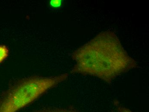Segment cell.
<instances>
[{"instance_id":"1","label":"cell","mask_w":149,"mask_h":112,"mask_svg":"<svg viewBox=\"0 0 149 112\" xmlns=\"http://www.w3.org/2000/svg\"><path fill=\"white\" fill-rule=\"evenodd\" d=\"M72 58L75 64L72 73L94 76L107 83L138 66L111 31L99 34L76 50Z\"/></svg>"},{"instance_id":"2","label":"cell","mask_w":149,"mask_h":112,"mask_svg":"<svg viewBox=\"0 0 149 112\" xmlns=\"http://www.w3.org/2000/svg\"><path fill=\"white\" fill-rule=\"evenodd\" d=\"M68 77V74L64 73L49 77L32 76L18 80L0 95V112H19Z\"/></svg>"},{"instance_id":"3","label":"cell","mask_w":149,"mask_h":112,"mask_svg":"<svg viewBox=\"0 0 149 112\" xmlns=\"http://www.w3.org/2000/svg\"><path fill=\"white\" fill-rule=\"evenodd\" d=\"M34 112H79V110L74 107L70 106L65 108H49L42 109Z\"/></svg>"},{"instance_id":"4","label":"cell","mask_w":149,"mask_h":112,"mask_svg":"<svg viewBox=\"0 0 149 112\" xmlns=\"http://www.w3.org/2000/svg\"><path fill=\"white\" fill-rule=\"evenodd\" d=\"M9 55V50L4 45H0V64L2 63Z\"/></svg>"},{"instance_id":"5","label":"cell","mask_w":149,"mask_h":112,"mask_svg":"<svg viewBox=\"0 0 149 112\" xmlns=\"http://www.w3.org/2000/svg\"><path fill=\"white\" fill-rule=\"evenodd\" d=\"M62 4L61 0H52L50 1V5L53 8H60Z\"/></svg>"},{"instance_id":"6","label":"cell","mask_w":149,"mask_h":112,"mask_svg":"<svg viewBox=\"0 0 149 112\" xmlns=\"http://www.w3.org/2000/svg\"><path fill=\"white\" fill-rule=\"evenodd\" d=\"M117 112H133L124 107H119L117 109Z\"/></svg>"}]
</instances>
